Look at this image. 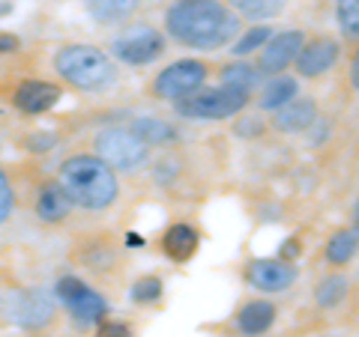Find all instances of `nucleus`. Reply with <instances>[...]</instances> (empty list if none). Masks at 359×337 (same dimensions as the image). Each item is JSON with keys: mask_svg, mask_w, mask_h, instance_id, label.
Segmentation results:
<instances>
[{"mask_svg": "<svg viewBox=\"0 0 359 337\" xmlns=\"http://www.w3.org/2000/svg\"><path fill=\"white\" fill-rule=\"evenodd\" d=\"M54 293H57V299L66 305V310H69L81 325H93V322H102L105 320L108 301L99 296L96 289H90L84 280H78V278H60L57 287H54Z\"/></svg>", "mask_w": 359, "mask_h": 337, "instance_id": "nucleus-8", "label": "nucleus"}, {"mask_svg": "<svg viewBox=\"0 0 359 337\" xmlns=\"http://www.w3.org/2000/svg\"><path fill=\"white\" fill-rule=\"evenodd\" d=\"M69 209H72L69 197L63 194V188L57 182H45L39 188V194H36V215L45 224H60V221H66Z\"/></svg>", "mask_w": 359, "mask_h": 337, "instance_id": "nucleus-15", "label": "nucleus"}, {"mask_svg": "<svg viewBox=\"0 0 359 337\" xmlns=\"http://www.w3.org/2000/svg\"><path fill=\"white\" fill-rule=\"evenodd\" d=\"M276 322V305L273 301H249L240 317H237V329L245 334V337H261L273 329Z\"/></svg>", "mask_w": 359, "mask_h": 337, "instance_id": "nucleus-16", "label": "nucleus"}, {"mask_svg": "<svg viewBox=\"0 0 359 337\" xmlns=\"http://www.w3.org/2000/svg\"><path fill=\"white\" fill-rule=\"evenodd\" d=\"M335 60H339V42L335 39H311V42L306 39L294 66L299 78H320L332 69Z\"/></svg>", "mask_w": 359, "mask_h": 337, "instance_id": "nucleus-12", "label": "nucleus"}, {"mask_svg": "<svg viewBox=\"0 0 359 337\" xmlns=\"http://www.w3.org/2000/svg\"><path fill=\"white\" fill-rule=\"evenodd\" d=\"M207 81V66L201 60H177L156 75L153 81V96L165 99V102H177L189 93L201 89Z\"/></svg>", "mask_w": 359, "mask_h": 337, "instance_id": "nucleus-7", "label": "nucleus"}, {"mask_svg": "<svg viewBox=\"0 0 359 337\" xmlns=\"http://www.w3.org/2000/svg\"><path fill=\"white\" fill-rule=\"evenodd\" d=\"M132 301H138V305H150V301H156L162 296V280L159 278H141L138 284H135L129 289Z\"/></svg>", "mask_w": 359, "mask_h": 337, "instance_id": "nucleus-27", "label": "nucleus"}, {"mask_svg": "<svg viewBox=\"0 0 359 337\" xmlns=\"http://www.w3.org/2000/svg\"><path fill=\"white\" fill-rule=\"evenodd\" d=\"M237 134H243V138H257V134H264V122L257 117L243 120V122H237Z\"/></svg>", "mask_w": 359, "mask_h": 337, "instance_id": "nucleus-30", "label": "nucleus"}, {"mask_svg": "<svg viewBox=\"0 0 359 337\" xmlns=\"http://www.w3.org/2000/svg\"><path fill=\"white\" fill-rule=\"evenodd\" d=\"M54 69L66 84H72L75 89H87V93L108 89L117 81L114 60L96 45H63L54 54Z\"/></svg>", "mask_w": 359, "mask_h": 337, "instance_id": "nucleus-3", "label": "nucleus"}, {"mask_svg": "<svg viewBox=\"0 0 359 337\" xmlns=\"http://www.w3.org/2000/svg\"><path fill=\"white\" fill-rule=\"evenodd\" d=\"M249 105V93L231 87H201L174 102L177 117L195 120V122H212V120H231Z\"/></svg>", "mask_w": 359, "mask_h": 337, "instance_id": "nucleus-4", "label": "nucleus"}, {"mask_svg": "<svg viewBox=\"0 0 359 337\" xmlns=\"http://www.w3.org/2000/svg\"><path fill=\"white\" fill-rule=\"evenodd\" d=\"M356 254V227L351 230H339L332 236V239L327 242V263L330 266H344L351 263Z\"/></svg>", "mask_w": 359, "mask_h": 337, "instance_id": "nucleus-23", "label": "nucleus"}, {"mask_svg": "<svg viewBox=\"0 0 359 337\" xmlns=\"http://www.w3.org/2000/svg\"><path fill=\"white\" fill-rule=\"evenodd\" d=\"M351 84H353V89H356V84H359V75H356V57L351 60Z\"/></svg>", "mask_w": 359, "mask_h": 337, "instance_id": "nucleus-34", "label": "nucleus"}, {"mask_svg": "<svg viewBox=\"0 0 359 337\" xmlns=\"http://www.w3.org/2000/svg\"><path fill=\"white\" fill-rule=\"evenodd\" d=\"M96 337H132V329L129 325H123V322H108V325L99 329Z\"/></svg>", "mask_w": 359, "mask_h": 337, "instance_id": "nucleus-31", "label": "nucleus"}, {"mask_svg": "<svg viewBox=\"0 0 359 337\" xmlns=\"http://www.w3.org/2000/svg\"><path fill=\"white\" fill-rule=\"evenodd\" d=\"M314 120H318V105H314V99L297 96V99H290L287 105L276 108L273 126L285 134H299V131H309V126Z\"/></svg>", "mask_w": 359, "mask_h": 337, "instance_id": "nucleus-14", "label": "nucleus"}, {"mask_svg": "<svg viewBox=\"0 0 359 337\" xmlns=\"http://www.w3.org/2000/svg\"><path fill=\"white\" fill-rule=\"evenodd\" d=\"M0 310L9 322L21 325V329H45L54 317L51 299L39 289H9L0 299Z\"/></svg>", "mask_w": 359, "mask_h": 337, "instance_id": "nucleus-6", "label": "nucleus"}, {"mask_svg": "<svg viewBox=\"0 0 359 337\" xmlns=\"http://www.w3.org/2000/svg\"><path fill=\"white\" fill-rule=\"evenodd\" d=\"M347 289H351V284H347L344 275H330V278L320 280L318 289H314V301H318L320 308H339L347 296Z\"/></svg>", "mask_w": 359, "mask_h": 337, "instance_id": "nucleus-24", "label": "nucleus"}, {"mask_svg": "<svg viewBox=\"0 0 359 337\" xmlns=\"http://www.w3.org/2000/svg\"><path fill=\"white\" fill-rule=\"evenodd\" d=\"M18 48V39L15 36H9V33H0V51H15Z\"/></svg>", "mask_w": 359, "mask_h": 337, "instance_id": "nucleus-33", "label": "nucleus"}, {"mask_svg": "<svg viewBox=\"0 0 359 337\" xmlns=\"http://www.w3.org/2000/svg\"><path fill=\"white\" fill-rule=\"evenodd\" d=\"M138 3L141 0H84V9L99 24H114V21H126Z\"/></svg>", "mask_w": 359, "mask_h": 337, "instance_id": "nucleus-19", "label": "nucleus"}, {"mask_svg": "<svg viewBox=\"0 0 359 337\" xmlns=\"http://www.w3.org/2000/svg\"><path fill=\"white\" fill-rule=\"evenodd\" d=\"M13 209H15V191H13V182L6 179V173L0 171V224H6Z\"/></svg>", "mask_w": 359, "mask_h": 337, "instance_id": "nucleus-28", "label": "nucleus"}, {"mask_svg": "<svg viewBox=\"0 0 359 337\" xmlns=\"http://www.w3.org/2000/svg\"><path fill=\"white\" fill-rule=\"evenodd\" d=\"M273 36V30L269 27H252L249 33H245L243 39H237L233 42V54H237V57H245V54H252V51H257V48H264V42Z\"/></svg>", "mask_w": 359, "mask_h": 337, "instance_id": "nucleus-26", "label": "nucleus"}, {"mask_svg": "<svg viewBox=\"0 0 359 337\" xmlns=\"http://www.w3.org/2000/svg\"><path fill=\"white\" fill-rule=\"evenodd\" d=\"M245 278H249V284L255 289H261V293H285L287 287H294L297 280V266H290L285 260H252L249 268H245Z\"/></svg>", "mask_w": 359, "mask_h": 337, "instance_id": "nucleus-11", "label": "nucleus"}, {"mask_svg": "<svg viewBox=\"0 0 359 337\" xmlns=\"http://www.w3.org/2000/svg\"><path fill=\"white\" fill-rule=\"evenodd\" d=\"M302 42H306V33H302V30H285V33L269 36L264 42V48H261V57H257V72H261V75L285 72L287 66L297 60Z\"/></svg>", "mask_w": 359, "mask_h": 337, "instance_id": "nucleus-10", "label": "nucleus"}, {"mask_svg": "<svg viewBox=\"0 0 359 337\" xmlns=\"http://www.w3.org/2000/svg\"><path fill=\"white\" fill-rule=\"evenodd\" d=\"M111 54L120 60V63H129V66H147L156 57L165 54V36L153 27H141L135 33H126V36L114 39L111 45Z\"/></svg>", "mask_w": 359, "mask_h": 337, "instance_id": "nucleus-9", "label": "nucleus"}, {"mask_svg": "<svg viewBox=\"0 0 359 337\" xmlns=\"http://www.w3.org/2000/svg\"><path fill=\"white\" fill-rule=\"evenodd\" d=\"M224 6L237 18H245V21H269V18L285 13L287 0H228Z\"/></svg>", "mask_w": 359, "mask_h": 337, "instance_id": "nucleus-20", "label": "nucleus"}, {"mask_svg": "<svg viewBox=\"0 0 359 337\" xmlns=\"http://www.w3.org/2000/svg\"><path fill=\"white\" fill-rule=\"evenodd\" d=\"M129 131L135 134V138H141L147 147H168V143L177 141V129L171 126V122L156 120V117H138L129 126Z\"/></svg>", "mask_w": 359, "mask_h": 337, "instance_id": "nucleus-18", "label": "nucleus"}, {"mask_svg": "<svg viewBox=\"0 0 359 337\" xmlns=\"http://www.w3.org/2000/svg\"><path fill=\"white\" fill-rule=\"evenodd\" d=\"M165 30L192 51H219L233 42L240 18L222 0H174L165 13Z\"/></svg>", "mask_w": 359, "mask_h": 337, "instance_id": "nucleus-1", "label": "nucleus"}, {"mask_svg": "<svg viewBox=\"0 0 359 337\" xmlns=\"http://www.w3.org/2000/svg\"><path fill=\"white\" fill-rule=\"evenodd\" d=\"M335 15H339V27L344 36L356 39L359 36V0H339Z\"/></svg>", "mask_w": 359, "mask_h": 337, "instance_id": "nucleus-25", "label": "nucleus"}, {"mask_svg": "<svg viewBox=\"0 0 359 337\" xmlns=\"http://www.w3.org/2000/svg\"><path fill=\"white\" fill-rule=\"evenodd\" d=\"M60 96H63V89H60L57 84L39 81V78H30V81H21V84L15 87L13 102H15V108L21 110V114L36 117V114H45V110H51L54 105L60 102Z\"/></svg>", "mask_w": 359, "mask_h": 337, "instance_id": "nucleus-13", "label": "nucleus"}, {"mask_svg": "<svg viewBox=\"0 0 359 337\" xmlns=\"http://www.w3.org/2000/svg\"><path fill=\"white\" fill-rule=\"evenodd\" d=\"M299 251H302V245H299V239H290L285 248H282V254H278V260H285V263H290L294 257H299Z\"/></svg>", "mask_w": 359, "mask_h": 337, "instance_id": "nucleus-32", "label": "nucleus"}, {"mask_svg": "<svg viewBox=\"0 0 359 337\" xmlns=\"http://www.w3.org/2000/svg\"><path fill=\"white\" fill-rule=\"evenodd\" d=\"M257 78H261V72L255 69L252 63H228L222 69V87H231V89H240V93H252V89L257 87Z\"/></svg>", "mask_w": 359, "mask_h": 337, "instance_id": "nucleus-22", "label": "nucleus"}, {"mask_svg": "<svg viewBox=\"0 0 359 337\" xmlns=\"http://www.w3.org/2000/svg\"><path fill=\"white\" fill-rule=\"evenodd\" d=\"M299 96V81L297 78H290V75H273V81H269L264 87V93H261V108L264 110H276V108H282L287 105L290 99H297Z\"/></svg>", "mask_w": 359, "mask_h": 337, "instance_id": "nucleus-21", "label": "nucleus"}, {"mask_svg": "<svg viewBox=\"0 0 359 337\" xmlns=\"http://www.w3.org/2000/svg\"><path fill=\"white\" fill-rule=\"evenodd\" d=\"M57 185L69 197L72 206H81L90 212L108 209L120 194L117 173L99 159V155H69L60 164Z\"/></svg>", "mask_w": 359, "mask_h": 337, "instance_id": "nucleus-2", "label": "nucleus"}, {"mask_svg": "<svg viewBox=\"0 0 359 337\" xmlns=\"http://www.w3.org/2000/svg\"><path fill=\"white\" fill-rule=\"evenodd\" d=\"M162 248L174 263H186L189 257L198 251V230L189 227V224H174V227H168V233H165Z\"/></svg>", "mask_w": 359, "mask_h": 337, "instance_id": "nucleus-17", "label": "nucleus"}, {"mask_svg": "<svg viewBox=\"0 0 359 337\" xmlns=\"http://www.w3.org/2000/svg\"><path fill=\"white\" fill-rule=\"evenodd\" d=\"M25 143H27V150H30V152H48V150H54L57 138H54L51 131H36V134H27Z\"/></svg>", "mask_w": 359, "mask_h": 337, "instance_id": "nucleus-29", "label": "nucleus"}, {"mask_svg": "<svg viewBox=\"0 0 359 337\" xmlns=\"http://www.w3.org/2000/svg\"><path fill=\"white\" fill-rule=\"evenodd\" d=\"M93 147H96V155L111 167V171L132 173V171H138V167L147 164V159H150L147 143L141 138H135L129 129H120V126L102 129L96 134Z\"/></svg>", "mask_w": 359, "mask_h": 337, "instance_id": "nucleus-5", "label": "nucleus"}]
</instances>
